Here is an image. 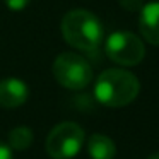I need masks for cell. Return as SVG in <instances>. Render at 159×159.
<instances>
[{"label":"cell","instance_id":"cell-7","mask_svg":"<svg viewBox=\"0 0 159 159\" xmlns=\"http://www.w3.org/2000/svg\"><path fill=\"white\" fill-rule=\"evenodd\" d=\"M139 29L145 41L159 46V2L144 4L139 16Z\"/></svg>","mask_w":159,"mask_h":159},{"label":"cell","instance_id":"cell-10","mask_svg":"<svg viewBox=\"0 0 159 159\" xmlns=\"http://www.w3.org/2000/svg\"><path fill=\"white\" fill-rule=\"evenodd\" d=\"M118 2H120L121 7L130 11V12L140 11V9L144 7V0H118Z\"/></svg>","mask_w":159,"mask_h":159},{"label":"cell","instance_id":"cell-8","mask_svg":"<svg viewBox=\"0 0 159 159\" xmlns=\"http://www.w3.org/2000/svg\"><path fill=\"white\" fill-rule=\"evenodd\" d=\"M87 152L91 159H115L116 145L108 135L93 134L87 140Z\"/></svg>","mask_w":159,"mask_h":159},{"label":"cell","instance_id":"cell-5","mask_svg":"<svg viewBox=\"0 0 159 159\" xmlns=\"http://www.w3.org/2000/svg\"><path fill=\"white\" fill-rule=\"evenodd\" d=\"M104 52L115 63L121 67H134L144 60L145 46L137 34L128 31H115L104 41Z\"/></svg>","mask_w":159,"mask_h":159},{"label":"cell","instance_id":"cell-13","mask_svg":"<svg viewBox=\"0 0 159 159\" xmlns=\"http://www.w3.org/2000/svg\"><path fill=\"white\" fill-rule=\"evenodd\" d=\"M147 159H159V152H157V154H152V156H149Z\"/></svg>","mask_w":159,"mask_h":159},{"label":"cell","instance_id":"cell-1","mask_svg":"<svg viewBox=\"0 0 159 159\" xmlns=\"http://www.w3.org/2000/svg\"><path fill=\"white\" fill-rule=\"evenodd\" d=\"M62 36L75 50L91 53L104 39V28L96 14L86 9L69 11L62 19Z\"/></svg>","mask_w":159,"mask_h":159},{"label":"cell","instance_id":"cell-3","mask_svg":"<svg viewBox=\"0 0 159 159\" xmlns=\"http://www.w3.org/2000/svg\"><path fill=\"white\" fill-rule=\"evenodd\" d=\"M55 80L70 91H80L93 80V67L79 53L65 52L55 58L52 67Z\"/></svg>","mask_w":159,"mask_h":159},{"label":"cell","instance_id":"cell-12","mask_svg":"<svg viewBox=\"0 0 159 159\" xmlns=\"http://www.w3.org/2000/svg\"><path fill=\"white\" fill-rule=\"evenodd\" d=\"M0 159H12V149L5 142H0Z\"/></svg>","mask_w":159,"mask_h":159},{"label":"cell","instance_id":"cell-9","mask_svg":"<svg viewBox=\"0 0 159 159\" xmlns=\"http://www.w3.org/2000/svg\"><path fill=\"white\" fill-rule=\"evenodd\" d=\"M33 130L29 127H16L9 132L7 144L12 151H26L33 145Z\"/></svg>","mask_w":159,"mask_h":159},{"label":"cell","instance_id":"cell-6","mask_svg":"<svg viewBox=\"0 0 159 159\" xmlns=\"http://www.w3.org/2000/svg\"><path fill=\"white\" fill-rule=\"evenodd\" d=\"M29 87L17 77H7L0 80V108L12 110L19 108L28 101Z\"/></svg>","mask_w":159,"mask_h":159},{"label":"cell","instance_id":"cell-11","mask_svg":"<svg viewBox=\"0 0 159 159\" xmlns=\"http://www.w3.org/2000/svg\"><path fill=\"white\" fill-rule=\"evenodd\" d=\"M4 2L7 5V9H11L14 12H19V11H24L31 0H4Z\"/></svg>","mask_w":159,"mask_h":159},{"label":"cell","instance_id":"cell-2","mask_svg":"<svg viewBox=\"0 0 159 159\" xmlns=\"http://www.w3.org/2000/svg\"><path fill=\"white\" fill-rule=\"evenodd\" d=\"M140 93V82L132 72L108 69L101 72L94 84V96L103 106L121 108L130 104Z\"/></svg>","mask_w":159,"mask_h":159},{"label":"cell","instance_id":"cell-4","mask_svg":"<svg viewBox=\"0 0 159 159\" xmlns=\"http://www.w3.org/2000/svg\"><path fill=\"white\" fill-rule=\"evenodd\" d=\"M84 130L74 121H62L50 130L46 137V152L52 159H72L80 152Z\"/></svg>","mask_w":159,"mask_h":159}]
</instances>
